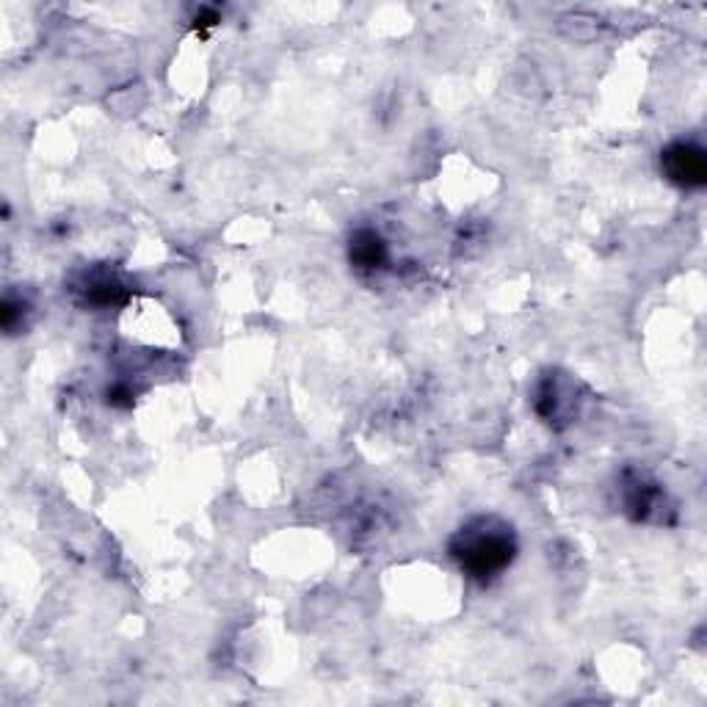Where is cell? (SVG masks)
<instances>
[{"instance_id":"cell-9","label":"cell","mask_w":707,"mask_h":707,"mask_svg":"<svg viewBox=\"0 0 707 707\" xmlns=\"http://www.w3.org/2000/svg\"><path fill=\"white\" fill-rule=\"evenodd\" d=\"M219 23H222V14H219L216 9L202 7V9H197V14H194V28L197 30L213 28V25H219Z\"/></svg>"},{"instance_id":"cell-5","label":"cell","mask_w":707,"mask_h":707,"mask_svg":"<svg viewBox=\"0 0 707 707\" xmlns=\"http://www.w3.org/2000/svg\"><path fill=\"white\" fill-rule=\"evenodd\" d=\"M348 263L360 271H382L390 263V246L376 230L362 227L348 238Z\"/></svg>"},{"instance_id":"cell-2","label":"cell","mask_w":707,"mask_h":707,"mask_svg":"<svg viewBox=\"0 0 707 707\" xmlns=\"http://www.w3.org/2000/svg\"><path fill=\"white\" fill-rule=\"evenodd\" d=\"M583 404V384L570 373L553 371L542 373L539 382L534 387V412L542 423L561 432V429L572 426L575 418L581 414Z\"/></svg>"},{"instance_id":"cell-6","label":"cell","mask_w":707,"mask_h":707,"mask_svg":"<svg viewBox=\"0 0 707 707\" xmlns=\"http://www.w3.org/2000/svg\"><path fill=\"white\" fill-rule=\"evenodd\" d=\"M80 290H84V299L86 305L91 307H120L125 305L127 296H131V290L122 285L120 276L109 274V271H95V274H86V282L80 285Z\"/></svg>"},{"instance_id":"cell-4","label":"cell","mask_w":707,"mask_h":707,"mask_svg":"<svg viewBox=\"0 0 707 707\" xmlns=\"http://www.w3.org/2000/svg\"><path fill=\"white\" fill-rule=\"evenodd\" d=\"M660 172L671 186L699 191L707 186V152L696 141L678 138L660 150Z\"/></svg>"},{"instance_id":"cell-1","label":"cell","mask_w":707,"mask_h":707,"mask_svg":"<svg viewBox=\"0 0 707 707\" xmlns=\"http://www.w3.org/2000/svg\"><path fill=\"white\" fill-rule=\"evenodd\" d=\"M520 553V539L509 520L498 514L470 517L456 528L448 539V556L454 558L459 572L479 586L498 581Z\"/></svg>"},{"instance_id":"cell-8","label":"cell","mask_w":707,"mask_h":707,"mask_svg":"<svg viewBox=\"0 0 707 707\" xmlns=\"http://www.w3.org/2000/svg\"><path fill=\"white\" fill-rule=\"evenodd\" d=\"M106 398H109L111 407H120V409H127L133 407V390L127 387V384H111L109 393H106Z\"/></svg>"},{"instance_id":"cell-3","label":"cell","mask_w":707,"mask_h":707,"mask_svg":"<svg viewBox=\"0 0 707 707\" xmlns=\"http://www.w3.org/2000/svg\"><path fill=\"white\" fill-rule=\"evenodd\" d=\"M622 506L624 514L633 522H669L666 511H671L666 489L642 470H624L622 473Z\"/></svg>"},{"instance_id":"cell-7","label":"cell","mask_w":707,"mask_h":707,"mask_svg":"<svg viewBox=\"0 0 707 707\" xmlns=\"http://www.w3.org/2000/svg\"><path fill=\"white\" fill-rule=\"evenodd\" d=\"M25 310H28V305H25L23 299H14L12 294L3 299V310H0V324H3V330H7V335H17V321L25 315Z\"/></svg>"}]
</instances>
